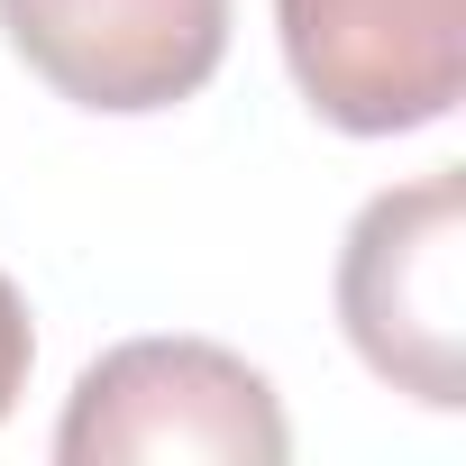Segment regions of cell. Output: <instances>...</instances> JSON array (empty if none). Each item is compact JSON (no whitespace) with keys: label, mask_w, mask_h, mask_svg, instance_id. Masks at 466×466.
Instances as JSON below:
<instances>
[{"label":"cell","mask_w":466,"mask_h":466,"mask_svg":"<svg viewBox=\"0 0 466 466\" xmlns=\"http://www.w3.org/2000/svg\"><path fill=\"white\" fill-rule=\"evenodd\" d=\"M0 28L65 101L137 119L219 74L228 0H0Z\"/></svg>","instance_id":"277c9868"},{"label":"cell","mask_w":466,"mask_h":466,"mask_svg":"<svg viewBox=\"0 0 466 466\" xmlns=\"http://www.w3.org/2000/svg\"><path fill=\"white\" fill-rule=\"evenodd\" d=\"M28 366H37V329H28V302H19V284L0 275V420H10V402L28 393Z\"/></svg>","instance_id":"5b68a950"},{"label":"cell","mask_w":466,"mask_h":466,"mask_svg":"<svg viewBox=\"0 0 466 466\" xmlns=\"http://www.w3.org/2000/svg\"><path fill=\"white\" fill-rule=\"evenodd\" d=\"M302 101L348 137H402L466 92V0H275Z\"/></svg>","instance_id":"3957f363"},{"label":"cell","mask_w":466,"mask_h":466,"mask_svg":"<svg viewBox=\"0 0 466 466\" xmlns=\"http://www.w3.org/2000/svg\"><path fill=\"white\" fill-rule=\"evenodd\" d=\"M339 320L393 393L430 411L466 402V183L457 165L402 192H375L357 210L348 257H339Z\"/></svg>","instance_id":"6da1fadb"},{"label":"cell","mask_w":466,"mask_h":466,"mask_svg":"<svg viewBox=\"0 0 466 466\" xmlns=\"http://www.w3.org/2000/svg\"><path fill=\"white\" fill-rule=\"evenodd\" d=\"M284 448H293V430H284L275 384L210 339L110 348L101 366H83V384L56 420L65 466H183V457L275 466Z\"/></svg>","instance_id":"7a4b0ae2"}]
</instances>
